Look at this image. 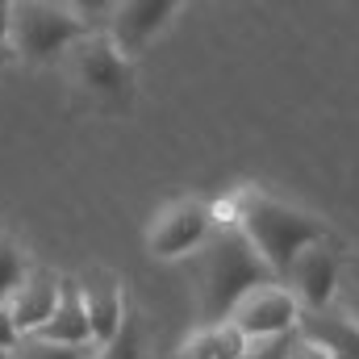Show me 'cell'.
<instances>
[{"label": "cell", "instance_id": "obj_2", "mask_svg": "<svg viewBox=\"0 0 359 359\" xmlns=\"http://www.w3.org/2000/svg\"><path fill=\"white\" fill-rule=\"evenodd\" d=\"M230 205H234V226L247 234V243L259 251V259L271 268L280 284L305 247L330 238V230L318 217H309L276 196H264V192H238Z\"/></svg>", "mask_w": 359, "mask_h": 359}, {"label": "cell", "instance_id": "obj_4", "mask_svg": "<svg viewBox=\"0 0 359 359\" xmlns=\"http://www.w3.org/2000/svg\"><path fill=\"white\" fill-rule=\"evenodd\" d=\"M213 230H217L213 205L201 201V196H184V201H172L155 217V226L147 234V247H151L155 259H188Z\"/></svg>", "mask_w": 359, "mask_h": 359}, {"label": "cell", "instance_id": "obj_22", "mask_svg": "<svg viewBox=\"0 0 359 359\" xmlns=\"http://www.w3.org/2000/svg\"><path fill=\"white\" fill-rule=\"evenodd\" d=\"M0 359H8V351H0Z\"/></svg>", "mask_w": 359, "mask_h": 359}, {"label": "cell", "instance_id": "obj_18", "mask_svg": "<svg viewBox=\"0 0 359 359\" xmlns=\"http://www.w3.org/2000/svg\"><path fill=\"white\" fill-rule=\"evenodd\" d=\"M292 334H297V330H292ZM292 334H284V339H268V343H247L243 359H288Z\"/></svg>", "mask_w": 359, "mask_h": 359}, {"label": "cell", "instance_id": "obj_8", "mask_svg": "<svg viewBox=\"0 0 359 359\" xmlns=\"http://www.w3.org/2000/svg\"><path fill=\"white\" fill-rule=\"evenodd\" d=\"M67 63H72L76 80H80L84 88L100 92V96H117V92H126V84H130V63H126V55H121L104 34L80 38V42L67 50Z\"/></svg>", "mask_w": 359, "mask_h": 359}, {"label": "cell", "instance_id": "obj_23", "mask_svg": "<svg viewBox=\"0 0 359 359\" xmlns=\"http://www.w3.org/2000/svg\"><path fill=\"white\" fill-rule=\"evenodd\" d=\"M330 359H347V355H330Z\"/></svg>", "mask_w": 359, "mask_h": 359}, {"label": "cell", "instance_id": "obj_5", "mask_svg": "<svg viewBox=\"0 0 359 359\" xmlns=\"http://www.w3.org/2000/svg\"><path fill=\"white\" fill-rule=\"evenodd\" d=\"M297 318H301V305L292 301V292L284 284H264L255 292H247L234 313H230V326L247 339V343H268V339H284L297 330Z\"/></svg>", "mask_w": 359, "mask_h": 359}, {"label": "cell", "instance_id": "obj_13", "mask_svg": "<svg viewBox=\"0 0 359 359\" xmlns=\"http://www.w3.org/2000/svg\"><path fill=\"white\" fill-rule=\"evenodd\" d=\"M243 351H247V339L230 322H217V326H196L180 343L176 359H243Z\"/></svg>", "mask_w": 359, "mask_h": 359}, {"label": "cell", "instance_id": "obj_6", "mask_svg": "<svg viewBox=\"0 0 359 359\" xmlns=\"http://www.w3.org/2000/svg\"><path fill=\"white\" fill-rule=\"evenodd\" d=\"M339 280H343V264L326 238V243H313L297 255V264L284 276V288L292 292V301L301 309H330L339 297Z\"/></svg>", "mask_w": 359, "mask_h": 359}, {"label": "cell", "instance_id": "obj_21", "mask_svg": "<svg viewBox=\"0 0 359 359\" xmlns=\"http://www.w3.org/2000/svg\"><path fill=\"white\" fill-rule=\"evenodd\" d=\"M8 50V4L0 0V55Z\"/></svg>", "mask_w": 359, "mask_h": 359}, {"label": "cell", "instance_id": "obj_16", "mask_svg": "<svg viewBox=\"0 0 359 359\" xmlns=\"http://www.w3.org/2000/svg\"><path fill=\"white\" fill-rule=\"evenodd\" d=\"M8 359H92V347H63V343H46L38 334H25Z\"/></svg>", "mask_w": 359, "mask_h": 359}, {"label": "cell", "instance_id": "obj_19", "mask_svg": "<svg viewBox=\"0 0 359 359\" xmlns=\"http://www.w3.org/2000/svg\"><path fill=\"white\" fill-rule=\"evenodd\" d=\"M17 343H21V330L8 318V305H0V351H13Z\"/></svg>", "mask_w": 359, "mask_h": 359}, {"label": "cell", "instance_id": "obj_20", "mask_svg": "<svg viewBox=\"0 0 359 359\" xmlns=\"http://www.w3.org/2000/svg\"><path fill=\"white\" fill-rule=\"evenodd\" d=\"M288 359H330L322 347H313V343H305L301 334H292V347H288Z\"/></svg>", "mask_w": 359, "mask_h": 359}, {"label": "cell", "instance_id": "obj_10", "mask_svg": "<svg viewBox=\"0 0 359 359\" xmlns=\"http://www.w3.org/2000/svg\"><path fill=\"white\" fill-rule=\"evenodd\" d=\"M59 284H63V276L55 268L34 264L29 276L21 280V288L8 297V318H13V326L21 330V339H25V334H38V330L46 326V318L55 313V301H59Z\"/></svg>", "mask_w": 359, "mask_h": 359}, {"label": "cell", "instance_id": "obj_1", "mask_svg": "<svg viewBox=\"0 0 359 359\" xmlns=\"http://www.w3.org/2000/svg\"><path fill=\"white\" fill-rule=\"evenodd\" d=\"M188 276H192L196 326L230 322L234 305H238L247 292H255V288H264V284H280L238 226H217V230L188 255Z\"/></svg>", "mask_w": 359, "mask_h": 359}, {"label": "cell", "instance_id": "obj_17", "mask_svg": "<svg viewBox=\"0 0 359 359\" xmlns=\"http://www.w3.org/2000/svg\"><path fill=\"white\" fill-rule=\"evenodd\" d=\"M334 305H339V309H343V313L359 326V271L355 268L339 280V297H334Z\"/></svg>", "mask_w": 359, "mask_h": 359}, {"label": "cell", "instance_id": "obj_14", "mask_svg": "<svg viewBox=\"0 0 359 359\" xmlns=\"http://www.w3.org/2000/svg\"><path fill=\"white\" fill-rule=\"evenodd\" d=\"M29 255H25V247L8 234V230H0V305H8V297L21 288V280L29 276Z\"/></svg>", "mask_w": 359, "mask_h": 359}, {"label": "cell", "instance_id": "obj_7", "mask_svg": "<svg viewBox=\"0 0 359 359\" xmlns=\"http://www.w3.org/2000/svg\"><path fill=\"white\" fill-rule=\"evenodd\" d=\"M80 284V301H84V313H88V326H92V347L109 343L121 322H126V280L117 276L113 268H88L76 276Z\"/></svg>", "mask_w": 359, "mask_h": 359}, {"label": "cell", "instance_id": "obj_11", "mask_svg": "<svg viewBox=\"0 0 359 359\" xmlns=\"http://www.w3.org/2000/svg\"><path fill=\"white\" fill-rule=\"evenodd\" d=\"M297 334L313 347H322L326 355H347V359H359V326L339 309H301L297 318Z\"/></svg>", "mask_w": 359, "mask_h": 359}, {"label": "cell", "instance_id": "obj_15", "mask_svg": "<svg viewBox=\"0 0 359 359\" xmlns=\"http://www.w3.org/2000/svg\"><path fill=\"white\" fill-rule=\"evenodd\" d=\"M92 359H142V322H138V313H126L121 330L109 343L92 347Z\"/></svg>", "mask_w": 359, "mask_h": 359}, {"label": "cell", "instance_id": "obj_3", "mask_svg": "<svg viewBox=\"0 0 359 359\" xmlns=\"http://www.w3.org/2000/svg\"><path fill=\"white\" fill-rule=\"evenodd\" d=\"M80 38H88V29L80 25L72 4H50V0L8 4V50H17L25 63H55Z\"/></svg>", "mask_w": 359, "mask_h": 359}, {"label": "cell", "instance_id": "obj_12", "mask_svg": "<svg viewBox=\"0 0 359 359\" xmlns=\"http://www.w3.org/2000/svg\"><path fill=\"white\" fill-rule=\"evenodd\" d=\"M38 339H46V343H63V347H92V326H88V313H84V301H80V284H76V276H63V284H59V301H55V313L46 318V326L38 330Z\"/></svg>", "mask_w": 359, "mask_h": 359}, {"label": "cell", "instance_id": "obj_9", "mask_svg": "<svg viewBox=\"0 0 359 359\" xmlns=\"http://www.w3.org/2000/svg\"><path fill=\"white\" fill-rule=\"evenodd\" d=\"M176 8H180L176 0H126V4H113V17H109L104 38L130 59V55H138L172 21Z\"/></svg>", "mask_w": 359, "mask_h": 359}]
</instances>
